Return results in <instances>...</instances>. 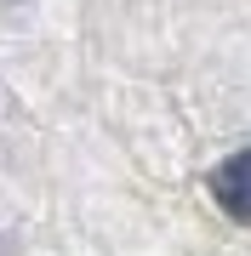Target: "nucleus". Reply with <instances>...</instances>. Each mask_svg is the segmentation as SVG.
I'll list each match as a JSON object with an SVG mask.
<instances>
[{"mask_svg":"<svg viewBox=\"0 0 251 256\" xmlns=\"http://www.w3.org/2000/svg\"><path fill=\"white\" fill-rule=\"evenodd\" d=\"M211 200H217V210H228L234 222H251V148L228 154L211 171Z\"/></svg>","mask_w":251,"mask_h":256,"instance_id":"1","label":"nucleus"}]
</instances>
